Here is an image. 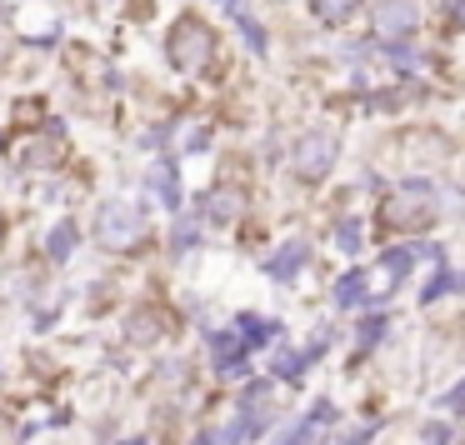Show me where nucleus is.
I'll return each mask as SVG.
<instances>
[{"instance_id":"f257e3e1","label":"nucleus","mask_w":465,"mask_h":445,"mask_svg":"<svg viewBox=\"0 0 465 445\" xmlns=\"http://www.w3.org/2000/svg\"><path fill=\"white\" fill-rule=\"evenodd\" d=\"M385 225H401V231H420V225L435 221V195H430V181H405L401 191L385 195L381 205Z\"/></svg>"},{"instance_id":"f03ea898","label":"nucleus","mask_w":465,"mask_h":445,"mask_svg":"<svg viewBox=\"0 0 465 445\" xmlns=\"http://www.w3.org/2000/svg\"><path fill=\"white\" fill-rule=\"evenodd\" d=\"M95 235L111 251H125V245H135L145 235V211L135 201H105L101 215H95Z\"/></svg>"},{"instance_id":"7ed1b4c3","label":"nucleus","mask_w":465,"mask_h":445,"mask_svg":"<svg viewBox=\"0 0 465 445\" xmlns=\"http://www.w3.org/2000/svg\"><path fill=\"white\" fill-rule=\"evenodd\" d=\"M211 51H215V35L205 21H181L171 31V61L181 65V71H201V65L211 61Z\"/></svg>"},{"instance_id":"20e7f679","label":"nucleus","mask_w":465,"mask_h":445,"mask_svg":"<svg viewBox=\"0 0 465 445\" xmlns=\"http://www.w3.org/2000/svg\"><path fill=\"white\" fill-rule=\"evenodd\" d=\"M335 151H341V141H335V131H305L301 145H295V171L305 175V181H325L335 165Z\"/></svg>"},{"instance_id":"39448f33","label":"nucleus","mask_w":465,"mask_h":445,"mask_svg":"<svg viewBox=\"0 0 465 445\" xmlns=\"http://www.w3.org/2000/svg\"><path fill=\"white\" fill-rule=\"evenodd\" d=\"M420 25V5L415 0H381L375 5V35L381 41H405Z\"/></svg>"},{"instance_id":"423d86ee","label":"nucleus","mask_w":465,"mask_h":445,"mask_svg":"<svg viewBox=\"0 0 465 445\" xmlns=\"http://www.w3.org/2000/svg\"><path fill=\"white\" fill-rule=\"evenodd\" d=\"M241 191H211L205 195V215H211L215 225H225V221H235V215H241Z\"/></svg>"},{"instance_id":"0eeeda50","label":"nucleus","mask_w":465,"mask_h":445,"mask_svg":"<svg viewBox=\"0 0 465 445\" xmlns=\"http://www.w3.org/2000/svg\"><path fill=\"white\" fill-rule=\"evenodd\" d=\"M305 255H311V251H305V241H291V245H285V251L271 261V275H275V281H291V275L301 271Z\"/></svg>"},{"instance_id":"6e6552de","label":"nucleus","mask_w":465,"mask_h":445,"mask_svg":"<svg viewBox=\"0 0 465 445\" xmlns=\"http://www.w3.org/2000/svg\"><path fill=\"white\" fill-rule=\"evenodd\" d=\"M365 291H371V275L351 271V275H341V285H335V301H341V305H361Z\"/></svg>"},{"instance_id":"1a4fd4ad","label":"nucleus","mask_w":465,"mask_h":445,"mask_svg":"<svg viewBox=\"0 0 465 445\" xmlns=\"http://www.w3.org/2000/svg\"><path fill=\"white\" fill-rule=\"evenodd\" d=\"M125 331H131V341H155V335H161V321H155L151 311H141V315H131V325H125Z\"/></svg>"},{"instance_id":"9d476101","label":"nucleus","mask_w":465,"mask_h":445,"mask_svg":"<svg viewBox=\"0 0 465 445\" xmlns=\"http://www.w3.org/2000/svg\"><path fill=\"white\" fill-rule=\"evenodd\" d=\"M355 5H361V0H315V15H321V21H345V15L355 11Z\"/></svg>"},{"instance_id":"9b49d317","label":"nucleus","mask_w":465,"mask_h":445,"mask_svg":"<svg viewBox=\"0 0 465 445\" xmlns=\"http://www.w3.org/2000/svg\"><path fill=\"white\" fill-rule=\"evenodd\" d=\"M411 255H415V251H385V265H391V281H401V275L411 271Z\"/></svg>"},{"instance_id":"f8f14e48","label":"nucleus","mask_w":465,"mask_h":445,"mask_svg":"<svg viewBox=\"0 0 465 445\" xmlns=\"http://www.w3.org/2000/svg\"><path fill=\"white\" fill-rule=\"evenodd\" d=\"M335 241H341V251H355V245H361V225H355V221H345L341 231H335Z\"/></svg>"},{"instance_id":"ddd939ff","label":"nucleus","mask_w":465,"mask_h":445,"mask_svg":"<svg viewBox=\"0 0 465 445\" xmlns=\"http://www.w3.org/2000/svg\"><path fill=\"white\" fill-rule=\"evenodd\" d=\"M71 235H75V231H71V225H61V231H55V235H51V255H55V261H61V255H65V251H71Z\"/></svg>"},{"instance_id":"4468645a","label":"nucleus","mask_w":465,"mask_h":445,"mask_svg":"<svg viewBox=\"0 0 465 445\" xmlns=\"http://www.w3.org/2000/svg\"><path fill=\"white\" fill-rule=\"evenodd\" d=\"M381 331H385L381 315H375V321H365V325H361V345H375V341H381Z\"/></svg>"},{"instance_id":"2eb2a0df","label":"nucleus","mask_w":465,"mask_h":445,"mask_svg":"<svg viewBox=\"0 0 465 445\" xmlns=\"http://www.w3.org/2000/svg\"><path fill=\"white\" fill-rule=\"evenodd\" d=\"M450 440V430H445V425H430V430H425V445H445Z\"/></svg>"},{"instance_id":"dca6fc26","label":"nucleus","mask_w":465,"mask_h":445,"mask_svg":"<svg viewBox=\"0 0 465 445\" xmlns=\"http://www.w3.org/2000/svg\"><path fill=\"white\" fill-rule=\"evenodd\" d=\"M450 405H465V381H460V385H455V391H450Z\"/></svg>"},{"instance_id":"f3484780","label":"nucleus","mask_w":465,"mask_h":445,"mask_svg":"<svg viewBox=\"0 0 465 445\" xmlns=\"http://www.w3.org/2000/svg\"><path fill=\"white\" fill-rule=\"evenodd\" d=\"M460 21H465V0H460Z\"/></svg>"}]
</instances>
